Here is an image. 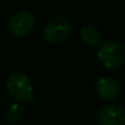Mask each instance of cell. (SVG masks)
Wrapping results in <instances>:
<instances>
[{"mask_svg":"<svg viewBox=\"0 0 125 125\" xmlns=\"http://www.w3.org/2000/svg\"><path fill=\"white\" fill-rule=\"evenodd\" d=\"M97 58L105 69L116 70L125 62V48L115 39H107L99 44Z\"/></svg>","mask_w":125,"mask_h":125,"instance_id":"6da1fadb","label":"cell"},{"mask_svg":"<svg viewBox=\"0 0 125 125\" xmlns=\"http://www.w3.org/2000/svg\"><path fill=\"white\" fill-rule=\"evenodd\" d=\"M5 87L9 96L20 103H30L33 101V83L23 73H11L6 77Z\"/></svg>","mask_w":125,"mask_h":125,"instance_id":"7a4b0ae2","label":"cell"},{"mask_svg":"<svg viewBox=\"0 0 125 125\" xmlns=\"http://www.w3.org/2000/svg\"><path fill=\"white\" fill-rule=\"evenodd\" d=\"M71 23L62 16L52 17L44 26L42 36L43 39L52 45H58L68 41L71 34Z\"/></svg>","mask_w":125,"mask_h":125,"instance_id":"3957f363","label":"cell"},{"mask_svg":"<svg viewBox=\"0 0 125 125\" xmlns=\"http://www.w3.org/2000/svg\"><path fill=\"white\" fill-rule=\"evenodd\" d=\"M36 26V16L28 9H22L15 12L8 23L9 33L15 38L26 37Z\"/></svg>","mask_w":125,"mask_h":125,"instance_id":"277c9868","label":"cell"},{"mask_svg":"<svg viewBox=\"0 0 125 125\" xmlns=\"http://www.w3.org/2000/svg\"><path fill=\"white\" fill-rule=\"evenodd\" d=\"M101 125H125V109L118 104H104L97 112Z\"/></svg>","mask_w":125,"mask_h":125,"instance_id":"5b68a950","label":"cell"},{"mask_svg":"<svg viewBox=\"0 0 125 125\" xmlns=\"http://www.w3.org/2000/svg\"><path fill=\"white\" fill-rule=\"evenodd\" d=\"M96 93L99 98L107 102H112L118 98L120 93V86L118 81L110 76H103L97 80L96 82Z\"/></svg>","mask_w":125,"mask_h":125,"instance_id":"8992f818","label":"cell"},{"mask_svg":"<svg viewBox=\"0 0 125 125\" xmlns=\"http://www.w3.org/2000/svg\"><path fill=\"white\" fill-rule=\"evenodd\" d=\"M80 39L87 47H97L102 43V34L97 27L86 25L80 30Z\"/></svg>","mask_w":125,"mask_h":125,"instance_id":"52a82bcc","label":"cell"},{"mask_svg":"<svg viewBox=\"0 0 125 125\" xmlns=\"http://www.w3.org/2000/svg\"><path fill=\"white\" fill-rule=\"evenodd\" d=\"M26 114V108L20 103L10 104L4 112V120L9 124H17L20 123Z\"/></svg>","mask_w":125,"mask_h":125,"instance_id":"ba28073f","label":"cell"}]
</instances>
